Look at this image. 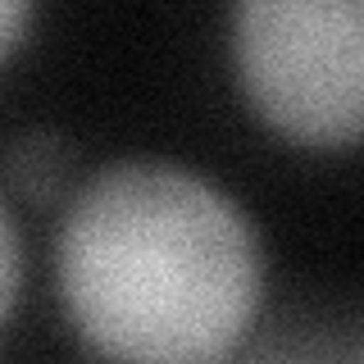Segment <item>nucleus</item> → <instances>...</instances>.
Returning <instances> with one entry per match:
<instances>
[{
    "label": "nucleus",
    "mask_w": 364,
    "mask_h": 364,
    "mask_svg": "<svg viewBox=\"0 0 364 364\" xmlns=\"http://www.w3.org/2000/svg\"><path fill=\"white\" fill-rule=\"evenodd\" d=\"M219 364H364V328L337 318H273Z\"/></svg>",
    "instance_id": "3"
},
{
    "label": "nucleus",
    "mask_w": 364,
    "mask_h": 364,
    "mask_svg": "<svg viewBox=\"0 0 364 364\" xmlns=\"http://www.w3.org/2000/svg\"><path fill=\"white\" fill-rule=\"evenodd\" d=\"M232 55L250 105L287 141H364V0H246Z\"/></svg>",
    "instance_id": "2"
},
{
    "label": "nucleus",
    "mask_w": 364,
    "mask_h": 364,
    "mask_svg": "<svg viewBox=\"0 0 364 364\" xmlns=\"http://www.w3.org/2000/svg\"><path fill=\"white\" fill-rule=\"evenodd\" d=\"M55 278L100 360L219 364L255 328L264 255L219 182L164 159H119L68 196Z\"/></svg>",
    "instance_id": "1"
},
{
    "label": "nucleus",
    "mask_w": 364,
    "mask_h": 364,
    "mask_svg": "<svg viewBox=\"0 0 364 364\" xmlns=\"http://www.w3.org/2000/svg\"><path fill=\"white\" fill-rule=\"evenodd\" d=\"M23 282V246H18V228L9 219V210L0 205V318L9 314Z\"/></svg>",
    "instance_id": "5"
},
{
    "label": "nucleus",
    "mask_w": 364,
    "mask_h": 364,
    "mask_svg": "<svg viewBox=\"0 0 364 364\" xmlns=\"http://www.w3.org/2000/svg\"><path fill=\"white\" fill-rule=\"evenodd\" d=\"M28 18H32V5H23V0H0V60L18 46Z\"/></svg>",
    "instance_id": "6"
},
{
    "label": "nucleus",
    "mask_w": 364,
    "mask_h": 364,
    "mask_svg": "<svg viewBox=\"0 0 364 364\" xmlns=\"http://www.w3.org/2000/svg\"><path fill=\"white\" fill-rule=\"evenodd\" d=\"M9 182L23 191L28 200H55L68 191V173H73V146L55 132H28L9 146L5 155Z\"/></svg>",
    "instance_id": "4"
}]
</instances>
